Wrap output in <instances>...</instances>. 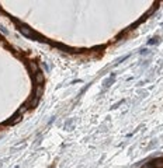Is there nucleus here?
Instances as JSON below:
<instances>
[{
	"mask_svg": "<svg viewBox=\"0 0 163 168\" xmlns=\"http://www.w3.org/2000/svg\"><path fill=\"white\" fill-rule=\"evenodd\" d=\"M34 80H35V83H37V84H41L42 81H44V74H42L41 71H37V73H35V79H34Z\"/></svg>",
	"mask_w": 163,
	"mask_h": 168,
	"instance_id": "3",
	"label": "nucleus"
},
{
	"mask_svg": "<svg viewBox=\"0 0 163 168\" xmlns=\"http://www.w3.org/2000/svg\"><path fill=\"white\" fill-rule=\"evenodd\" d=\"M30 69L33 70L34 74H35L37 71H38V66H37V63H34V62H31V63H30Z\"/></svg>",
	"mask_w": 163,
	"mask_h": 168,
	"instance_id": "6",
	"label": "nucleus"
},
{
	"mask_svg": "<svg viewBox=\"0 0 163 168\" xmlns=\"http://www.w3.org/2000/svg\"><path fill=\"white\" fill-rule=\"evenodd\" d=\"M18 120H21V114H18V112H17L16 115L13 116V119L6 120V122H4V125H14V123H17Z\"/></svg>",
	"mask_w": 163,
	"mask_h": 168,
	"instance_id": "2",
	"label": "nucleus"
},
{
	"mask_svg": "<svg viewBox=\"0 0 163 168\" xmlns=\"http://www.w3.org/2000/svg\"><path fill=\"white\" fill-rule=\"evenodd\" d=\"M20 31H21V34L23 35H25V36H37V34H34L28 27H25V25H21L20 27Z\"/></svg>",
	"mask_w": 163,
	"mask_h": 168,
	"instance_id": "1",
	"label": "nucleus"
},
{
	"mask_svg": "<svg viewBox=\"0 0 163 168\" xmlns=\"http://www.w3.org/2000/svg\"><path fill=\"white\" fill-rule=\"evenodd\" d=\"M41 95H42V87H41V85H38V87H37V90H35V98H37V100H39V98H41Z\"/></svg>",
	"mask_w": 163,
	"mask_h": 168,
	"instance_id": "4",
	"label": "nucleus"
},
{
	"mask_svg": "<svg viewBox=\"0 0 163 168\" xmlns=\"http://www.w3.org/2000/svg\"><path fill=\"white\" fill-rule=\"evenodd\" d=\"M153 167H155V168H163V158L156 160V161H155V164H153Z\"/></svg>",
	"mask_w": 163,
	"mask_h": 168,
	"instance_id": "5",
	"label": "nucleus"
}]
</instances>
